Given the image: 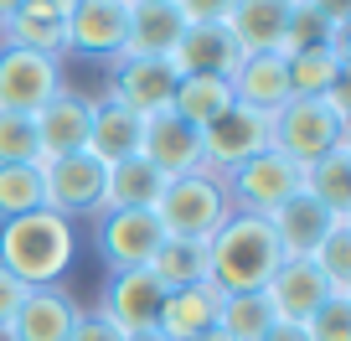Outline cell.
Segmentation results:
<instances>
[{"label":"cell","instance_id":"obj_1","mask_svg":"<svg viewBox=\"0 0 351 341\" xmlns=\"http://www.w3.org/2000/svg\"><path fill=\"white\" fill-rule=\"evenodd\" d=\"M279 264H285V248H279L269 217L228 212V222L207 238V285L217 290V295L263 290L269 279H274Z\"/></svg>","mask_w":351,"mask_h":341},{"label":"cell","instance_id":"obj_2","mask_svg":"<svg viewBox=\"0 0 351 341\" xmlns=\"http://www.w3.org/2000/svg\"><path fill=\"white\" fill-rule=\"evenodd\" d=\"M73 222L36 207L26 217L0 222V269H11L26 290H47L73 264Z\"/></svg>","mask_w":351,"mask_h":341},{"label":"cell","instance_id":"obj_3","mask_svg":"<svg viewBox=\"0 0 351 341\" xmlns=\"http://www.w3.org/2000/svg\"><path fill=\"white\" fill-rule=\"evenodd\" d=\"M341 140H351L346 83L330 89L326 99H289L285 109H274V150L289 155L295 165H315Z\"/></svg>","mask_w":351,"mask_h":341},{"label":"cell","instance_id":"obj_4","mask_svg":"<svg viewBox=\"0 0 351 341\" xmlns=\"http://www.w3.org/2000/svg\"><path fill=\"white\" fill-rule=\"evenodd\" d=\"M228 212L232 202L222 191V176H212V171H191V176L165 181L160 202H155V222L165 228V238H191V243H207L228 222Z\"/></svg>","mask_w":351,"mask_h":341},{"label":"cell","instance_id":"obj_5","mask_svg":"<svg viewBox=\"0 0 351 341\" xmlns=\"http://www.w3.org/2000/svg\"><path fill=\"white\" fill-rule=\"evenodd\" d=\"M222 191H228L232 212L269 217V212H279L289 197L305 191V165H295L289 155H279L274 145H269L263 155H253L238 171H228V176H222Z\"/></svg>","mask_w":351,"mask_h":341},{"label":"cell","instance_id":"obj_6","mask_svg":"<svg viewBox=\"0 0 351 341\" xmlns=\"http://www.w3.org/2000/svg\"><path fill=\"white\" fill-rule=\"evenodd\" d=\"M274 145V114H258L248 104H228L212 124H202V165L212 176H228L243 161Z\"/></svg>","mask_w":351,"mask_h":341},{"label":"cell","instance_id":"obj_7","mask_svg":"<svg viewBox=\"0 0 351 341\" xmlns=\"http://www.w3.org/2000/svg\"><path fill=\"white\" fill-rule=\"evenodd\" d=\"M130 47V0H73L67 11V52L93 62H119Z\"/></svg>","mask_w":351,"mask_h":341},{"label":"cell","instance_id":"obj_8","mask_svg":"<svg viewBox=\"0 0 351 341\" xmlns=\"http://www.w3.org/2000/svg\"><path fill=\"white\" fill-rule=\"evenodd\" d=\"M62 93V67L57 57L26 52V47L0 42V114H36L47 99Z\"/></svg>","mask_w":351,"mask_h":341},{"label":"cell","instance_id":"obj_9","mask_svg":"<svg viewBox=\"0 0 351 341\" xmlns=\"http://www.w3.org/2000/svg\"><path fill=\"white\" fill-rule=\"evenodd\" d=\"M104 176L109 165L93 155H62V161H42V207L57 217H77V212L104 207Z\"/></svg>","mask_w":351,"mask_h":341},{"label":"cell","instance_id":"obj_10","mask_svg":"<svg viewBox=\"0 0 351 341\" xmlns=\"http://www.w3.org/2000/svg\"><path fill=\"white\" fill-rule=\"evenodd\" d=\"M36 124V145H42V161H62V155H83L88 134H93V99L62 89L57 99H47L32 114Z\"/></svg>","mask_w":351,"mask_h":341},{"label":"cell","instance_id":"obj_11","mask_svg":"<svg viewBox=\"0 0 351 341\" xmlns=\"http://www.w3.org/2000/svg\"><path fill=\"white\" fill-rule=\"evenodd\" d=\"M165 243V228L155 222V212H104L99 228V253L114 274H130V269H150L155 248Z\"/></svg>","mask_w":351,"mask_h":341},{"label":"cell","instance_id":"obj_12","mask_svg":"<svg viewBox=\"0 0 351 341\" xmlns=\"http://www.w3.org/2000/svg\"><path fill=\"white\" fill-rule=\"evenodd\" d=\"M176 67L165 62V57H119L114 62V89L109 99H119L124 109H134L140 119H150V114L171 109L176 99Z\"/></svg>","mask_w":351,"mask_h":341},{"label":"cell","instance_id":"obj_13","mask_svg":"<svg viewBox=\"0 0 351 341\" xmlns=\"http://www.w3.org/2000/svg\"><path fill=\"white\" fill-rule=\"evenodd\" d=\"M140 155L150 165H160L165 176H191V171H207L202 165V130L186 124L176 109H160L145 119V140H140Z\"/></svg>","mask_w":351,"mask_h":341},{"label":"cell","instance_id":"obj_14","mask_svg":"<svg viewBox=\"0 0 351 341\" xmlns=\"http://www.w3.org/2000/svg\"><path fill=\"white\" fill-rule=\"evenodd\" d=\"M263 295H269V305H274V320L305 326V320L315 316L336 290L320 279V269L310 264V259H285V264L274 269V279L263 285Z\"/></svg>","mask_w":351,"mask_h":341},{"label":"cell","instance_id":"obj_15","mask_svg":"<svg viewBox=\"0 0 351 341\" xmlns=\"http://www.w3.org/2000/svg\"><path fill=\"white\" fill-rule=\"evenodd\" d=\"M67 11H73V0H21L16 16L0 26V42L42 52V57H62L67 52Z\"/></svg>","mask_w":351,"mask_h":341},{"label":"cell","instance_id":"obj_16","mask_svg":"<svg viewBox=\"0 0 351 341\" xmlns=\"http://www.w3.org/2000/svg\"><path fill=\"white\" fill-rule=\"evenodd\" d=\"M341 222H351V217H336V212L320 207L310 191H300V197H289L279 212H269V228H274L285 259H310V253H315Z\"/></svg>","mask_w":351,"mask_h":341},{"label":"cell","instance_id":"obj_17","mask_svg":"<svg viewBox=\"0 0 351 341\" xmlns=\"http://www.w3.org/2000/svg\"><path fill=\"white\" fill-rule=\"evenodd\" d=\"M238 62H243V52L228 26H186V36L171 52L176 78H232Z\"/></svg>","mask_w":351,"mask_h":341},{"label":"cell","instance_id":"obj_18","mask_svg":"<svg viewBox=\"0 0 351 341\" xmlns=\"http://www.w3.org/2000/svg\"><path fill=\"white\" fill-rule=\"evenodd\" d=\"M77 320V305L67 290L47 285V290H26L21 310L11 316V326L0 331L5 341H67V331H73Z\"/></svg>","mask_w":351,"mask_h":341},{"label":"cell","instance_id":"obj_19","mask_svg":"<svg viewBox=\"0 0 351 341\" xmlns=\"http://www.w3.org/2000/svg\"><path fill=\"white\" fill-rule=\"evenodd\" d=\"M217 310H222V295L212 285L165 290L155 331H160L165 341H197V336H207V331H217Z\"/></svg>","mask_w":351,"mask_h":341},{"label":"cell","instance_id":"obj_20","mask_svg":"<svg viewBox=\"0 0 351 341\" xmlns=\"http://www.w3.org/2000/svg\"><path fill=\"white\" fill-rule=\"evenodd\" d=\"M232 83V104H248L258 114H274L285 109L295 93H289V62L285 52H258V57H243L238 73L228 78Z\"/></svg>","mask_w":351,"mask_h":341},{"label":"cell","instance_id":"obj_21","mask_svg":"<svg viewBox=\"0 0 351 341\" xmlns=\"http://www.w3.org/2000/svg\"><path fill=\"white\" fill-rule=\"evenodd\" d=\"M160 300H165V290L155 285L150 269H130V274H114V279H109V290H104V305H99V310L124 331V336H130V331L155 326V316H160Z\"/></svg>","mask_w":351,"mask_h":341},{"label":"cell","instance_id":"obj_22","mask_svg":"<svg viewBox=\"0 0 351 341\" xmlns=\"http://www.w3.org/2000/svg\"><path fill=\"white\" fill-rule=\"evenodd\" d=\"M289 5L295 0H232L228 11V32L238 42L243 57H258V52H279L285 42V26H289Z\"/></svg>","mask_w":351,"mask_h":341},{"label":"cell","instance_id":"obj_23","mask_svg":"<svg viewBox=\"0 0 351 341\" xmlns=\"http://www.w3.org/2000/svg\"><path fill=\"white\" fill-rule=\"evenodd\" d=\"M165 171L150 165L145 155H130V161H114L109 176H104V212H155L165 191Z\"/></svg>","mask_w":351,"mask_h":341},{"label":"cell","instance_id":"obj_24","mask_svg":"<svg viewBox=\"0 0 351 341\" xmlns=\"http://www.w3.org/2000/svg\"><path fill=\"white\" fill-rule=\"evenodd\" d=\"M140 140H145V119L134 109H124L119 99H93V134H88V155L104 165L114 161H130L140 155Z\"/></svg>","mask_w":351,"mask_h":341},{"label":"cell","instance_id":"obj_25","mask_svg":"<svg viewBox=\"0 0 351 341\" xmlns=\"http://www.w3.org/2000/svg\"><path fill=\"white\" fill-rule=\"evenodd\" d=\"M181 36H186V21H181V11L171 0H140V5H130V47H124V57H165L171 62Z\"/></svg>","mask_w":351,"mask_h":341},{"label":"cell","instance_id":"obj_26","mask_svg":"<svg viewBox=\"0 0 351 341\" xmlns=\"http://www.w3.org/2000/svg\"><path fill=\"white\" fill-rule=\"evenodd\" d=\"M305 191L336 217H351V140H341L330 155L305 165Z\"/></svg>","mask_w":351,"mask_h":341},{"label":"cell","instance_id":"obj_27","mask_svg":"<svg viewBox=\"0 0 351 341\" xmlns=\"http://www.w3.org/2000/svg\"><path fill=\"white\" fill-rule=\"evenodd\" d=\"M289 62V93L295 99H326L330 89L346 83V52L341 47H320V52L285 57Z\"/></svg>","mask_w":351,"mask_h":341},{"label":"cell","instance_id":"obj_28","mask_svg":"<svg viewBox=\"0 0 351 341\" xmlns=\"http://www.w3.org/2000/svg\"><path fill=\"white\" fill-rule=\"evenodd\" d=\"M150 274L160 290H186V285H207V243L191 238H165L150 259Z\"/></svg>","mask_w":351,"mask_h":341},{"label":"cell","instance_id":"obj_29","mask_svg":"<svg viewBox=\"0 0 351 341\" xmlns=\"http://www.w3.org/2000/svg\"><path fill=\"white\" fill-rule=\"evenodd\" d=\"M320 47H341V52H346V26H330L320 11H310L305 0H295V5H289V26H285L279 52L300 57V52H320Z\"/></svg>","mask_w":351,"mask_h":341},{"label":"cell","instance_id":"obj_30","mask_svg":"<svg viewBox=\"0 0 351 341\" xmlns=\"http://www.w3.org/2000/svg\"><path fill=\"white\" fill-rule=\"evenodd\" d=\"M232 104V83L228 78H181L176 83V99H171V109L181 114L186 124H212L222 109Z\"/></svg>","mask_w":351,"mask_h":341},{"label":"cell","instance_id":"obj_31","mask_svg":"<svg viewBox=\"0 0 351 341\" xmlns=\"http://www.w3.org/2000/svg\"><path fill=\"white\" fill-rule=\"evenodd\" d=\"M274 326V305L263 290H248V295H222V310H217V331L232 341H258L263 331Z\"/></svg>","mask_w":351,"mask_h":341},{"label":"cell","instance_id":"obj_32","mask_svg":"<svg viewBox=\"0 0 351 341\" xmlns=\"http://www.w3.org/2000/svg\"><path fill=\"white\" fill-rule=\"evenodd\" d=\"M42 207V165H0V222Z\"/></svg>","mask_w":351,"mask_h":341},{"label":"cell","instance_id":"obj_33","mask_svg":"<svg viewBox=\"0 0 351 341\" xmlns=\"http://www.w3.org/2000/svg\"><path fill=\"white\" fill-rule=\"evenodd\" d=\"M310 264L320 269V279H326L336 295H351V222H341V228L310 253Z\"/></svg>","mask_w":351,"mask_h":341},{"label":"cell","instance_id":"obj_34","mask_svg":"<svg viewBox=\"0 0 351 341\" xmlns=\"http://www.w3.org/2000/svg\"><path fill=\"white\" fill-rule=\"evenodd\" d=\"M0 165H42L32 114H0Z\"/></svg>","mask_w":351,"mask_h":341},{"label":"cell","instance_id":"obj_35","mask_svg":"<svg viewBox=\"0 0 351 341\" xmlns=\"http://www.w3.org/2000/svg\"><path fill=\"white\" fill-rule=\"evenodd\" d=\"M305 331H310V341H351V295H330L305 320Z\"/></svg>","mask_w":351,"mask_h":341},{"label":"cell","instance_id":"obj_36","mask_svg":"<svg viewBox=\"0 0 351 341\" xmlns=\"http://www.w3.org/2000/svg\"><path fill=\"white\" fill-rule=\"evenodd\" d=\"M67 341H124V331L114 326L104 310H77L73 331H67Z\"/></svg>","mask_w":351,"mask_h":341},{"label":"cell","instance_id":"obj_37","mask_svg":"<svg viewBox=\"0 0 351 341\" xmlns=\"http://www.w3.org/2000/svg\"><path fill=\"white\" fill-rule=\"evenodd\" d=\"M186 26H222L232 11V0H171Z\"/></svg>","mask_w":351,"mask_h":341},{"label":"cell","instance_id":"obj_38","mask_svg":"<svg viewBox=\"0 0 351 341\" xmlns=\"http://www.w3.org/2000/svg\"><path fill=\"white\" fill-rule=\"evenodd\" d=\"M21 300H26V285L11 274V269H0V331L11 326V316L21 310Z\"/></svg>","mask_w":351,"mask_h":341},{"label":"cell","instance_id":"obj_39","mask_svg":"<svg viewBox=\"0 0 351 341\" xmlns=\"http://www.w3.org/2000/svg\"><path fill=\"white\" fill-rule=\"evenodd\" d=\"M310 11H320L330 26H351V0H305Z\"/></svg>","mask_w":351,"mask_h":341},{"label":"cell","instance_id":"obj_40","mask_svg":"<svg viewBox=\"0 0 351 341\" xmlns=\"http://www.w3.org/2000/svg\"><path fill=\"white\" fill-rule=\"evenodd\" d=\"M258 341H310V331H305V326H289V320H274Z\"/></svg>","mask_w":351,"mask_h":341},{"label":"cell","instance_id":"obj_41","mask_svg":"<svg viewBox=\"0 0 351 341\" xmlns=\"http://www.w3.org/2000/svg\"><path fill=\"white\" fill-rule=\"evenodd\" d=\"M124 341H165V336H160V331H155V326H145V331H130V336H124Z\"/></svg>","mask_w":351,"mask_h":341},{"label":"cell","instance_id":"obj_42","mask_svg":"<svg viewBox=\"0 0 351 341\" xmlns=\"http://www.w3.org/2000/svg\"><path fill=\"white\" fill-rule=\"evenodd\" d=\"M16 5H21V0H0V26H5V21L16 16Z\"/></svg>","mask_w":351,"mask_h":341},{"label":"cell","instance_id":"obj_43","mask_svg":"<svg viewBox=\"0 0 351 341\" xmlns=\"http://www.w3.org/2000/svg\"><path fill=\"white\" fill-rule=\"evenodd\" d=\"M197 341H232V336H222V331H207V336H197Z\"/></svg>","mask_w":351,"mask_h":341},{"label":"cell","instance_id":"obj_44","mask_svg":"<svg viewBox=\"0 0 351 341\" xmlns=\"http://www.w3.org/2000/svg\"><path fill=\"white\" fill-rule=\"evenodd\" d=\"M130 5H140V0H130Z\"/></svg>","mask_w":351,"mask_h":341}]
</instances>
